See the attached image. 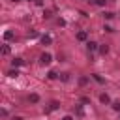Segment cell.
Wrapping results in <instances>:
<instances>
[{
	"label": "cell",
	"mask_w": 120,
	"mask_h": 120,
	"mask_svg": "<svg viewBox=\"0 0 120 120\" xmlns=\"http://www.w3.org/2000/svg\"><path fill=\"white\" fill-rule=\"evenodd\" d=\"M39 62H41L43 66H49V64L52 62V54H51V52H41V56H39Z\"/></svg>",
	"instance_id": "6da1fadb"
},
{
	"label": "cell",
	"mask_w": 120,
	"mask_h": 120,
	"mask_svg": "<svg viewBox=\"0 0 120 120\" xmlns=\"http://www.w3.org/2000/svg\"><path fill=\"white\" fill-rule=\"evenodd\" d=\"M86 49H88V52L92 54V52H96V51L99 49V45H98L96 41H86Z\"/></svg>",
	"instance_id": "7a4b0ae2"
},
{
	"label": "cell",
	"mask_w": 120,
	"mask_h": 120,
	"mask_svg": "<svg viewBox=\"0 0 120 120\" xmlns=\"http://www.w3.org/2000/svg\"><path fill=\"white\" fill-rule=\"evenodd\" d=\"M39 39H41V43H43V45H51V43H52V38H51L49 34H43Z\"/></svg>",
	"instance_id": "3957f363"
},
{
	"label": "cell",
	"mask_w": 120,
	"mask_h": 120,
	"mask_svg": "<svg viewBox=\"0 0 120 120\" xmlns=\"http://www.w3.org/2000/svg\"><path fill=\"white\" fill-rule=\"evenodd\" d=\"M99 101H101L103 105H109V103H111V98H109V94H105V92H103V94L99 96Z\"/></svg>",
	"instance_id": "277c9868"
},
{
	"label": "cell",
	"mask_w": 120,
	"mask_h": 120,
	"mask_svg": "<svg viewBox=\"0 0 120 120\" xmlns=\"http://www.w3.org/2000/svg\"><path fill=\"white\" fill-rule=\"evenodd\" d=\"M77 39H79V41H86V39H88V34H86L84 30H81V32H77Z\"/></svg>",
	"instance_id": "5b68a950"
},
{
	"label": "cell",
	"mask_w": 120,
	"mask_h": 120,
	"mask_svg": "<svg viewBox=\"0 0 120 120\" xmlns=\"http://www.w3.org/2000/svg\"><path fill=\"white\" fill-rule=\"evenodd\" d=\"M22 64H24V60H22V58H19V56L11 60V66H13V68H19V66H22Z\"/></svg>",
	"instance_id": "8992f818"
},
{
	"label": "cell",
	"mask_w": 120,
	"mask_h": 120,
	"mask_svg": "<svg viewBox=\"0 0 120 120\" xmlns=\"http://www.w3.org/2000/svg\"><path fill=\"white\" fill-rule=\"evenodd\" d=\"M19 75H21L19 69H9V71H8V77H9V79H17Z\"/></svg>",
	"instance_id": "52a82bcc"
},
{
	"label": "cell",
	"mask_w": 120,
	"mask_h": 120,
	"mask_svg": "<svg viewBox=\"0 0 120 120\" xmlns=\"http://www.w3.org/2000/svg\"><path fill=\"white\" fill-rule=\"evenodd\" d=\"M28 101H30V103H39V96H38V94H30V96H28Z\"/></svg>",
	"instance_id": "ba28073f"
},
{
	"label": "cell",
	"mask_w": 120,
	"mask_h": 120,
	"mask_svg": "<svg viewBox=\"0 0 120 120\" xmlns=\"http://www.w3.org/2000/svg\"><path fill=\"white\" fill-rule=\"evenodd\" d=\"M98 51H99V54H103V56H105V54L109 52V45H99V49H98Z\"/></svg>",
	"instance_id": "9c48e42d"
},
{
	"label": "cell",
	"mask_w": 120,
	"mask_h": 120,
	"mask_svg": "<svg viewBox=\"0 0 120 120\" xmlns=\"http://www.w3.org/2000/svg\"><path fill=\"white\" fill-rule=\"evenodd\" d=\"M4 39H6V41L13 39V32H11V30H6V32H4Z\"/></svg>",
	"instance_id": "30bf717a"
},
{
	"label": "cell",
	"mask_w": 120,
	"mask_h": 120,
	"mask_svg": "<svg viewBox=\"0 0 120 120\" xmlns=\"http://www.w3.org/2000/svg\"><path fill=\"white\" fill-rule=\"evenodd\" d=\"M92 77H94V81H98V82H99V84H105V79H103V77H99V75H98V73H94V75H92Z\"/></svg>",
	"instance_id": "8fae6325"
},
{
	"label": "cell",
	"mask_w": 120,
	"mask_h": 120,
	"mask_svg": "<svg viewBox=\"0 0 120 120\" xmlns=\"http://www.w3.org/2000/svg\"><path fill=\"white\" fill-rule=\"evenodd\" d=\"M58 107H60V103H58V101H51V105H49V111H56Z\"/></svg>",
	"instance_id": "7c38bea8"
},
{
	"label": "cell",
	"mask_w": 120,
	"mask_h": 120,
	"mask_svg": "<svg viewBox=\"0 0 120 120\" xmlns=\"http://www.w3.org/2000/svg\"><path fill=\"white\" fill-rule=\"evenodd\" d=\"M9 52H11V49H9V45H4V47H2V54H4V56H8Z\"/></svg>",
	"instance_id": "4fadbf2b"
},
{
	"label": "cell",
	"mask_w": 120,
	"mask_h": 120,
	"mask_svg": "<svg viewBox=\"0 0 120 120\" xmlns=\"http://www.w3.org/2000/svg\"><path fill=\"white\" fill-rule=\"evenodd\" d=\"M56 77H58V73H56V71H49V73H47V79H51V81H54Z\"/></svg>",
	"instance_id": "5bb4252c"
},
{
	"label": "cell",
	"mask_w": 120,
	"mask_h": 120,
	"mask_svg": "<svg viewBox=\"0 0 120 120\" xmlns=\"http://www.w3.org/2000/svg\"><path fill=\"white\" fill-rule=\"evenodd\" d=\"M88 2H92V4H96V6H105V4H107V0H88Z\"/></svg>",
	"instance_id": "9a60e30c"
},
{
	"label": "cell",
	"mask_w": 120,
	"mask_h": 120,
	"mask_svg": "<svg viewBox=\"0 0 120 120\" xmlns=\"http://www.w3.org/2000/svg\"><path fill=\"white\" fill-rule=\"evenodd\" d=\"M103 17H105L107 21H111V19L114 17V13H111V11H103Z\"/></svg>",
	"instance_id": "2e32d148"
},
{
	"label": "cell",
	"mask_w": 120,
	"mask_h": 120,
	"mask_svg": "<svg viewBox=\"0 0 120 120\" xmlns=\"http://www.w3.org/2000/svg\"><path fill=\"white\" fill-rule=\"evenodd\" d=\"M86 82H88V77H81V79H79V84H81V86H84Z\"/></svg>",
	"instance_id": "e0dca14e"
},
{
	"label": "cell",
	"mask_w": 120,
	"mask_h": 120,
	"mask_svg": "<svg viewBox=\"0 0 120 120\" xmlns=\"http://www.w3.org/2000/svg\"><path fill=\"white\" fill-rule=\"evenodd\" d=\"M111 105H112V109H114V111H120V101H112Z\"/></svg>",
	"instance_id": "ac0fdd59"
},
{
	"label": "cell",
	"mask_w": 120,
	"mask_h": 120,
	"mask_svg": "<svg viewBox=\"0 0 120 120\" xmlns=\"http://www.w3.org/2000/svg\"><path fill=\"white\" fill-rule=\"evenodd\" d=\"M60 79H62L64 82H66V81H69V73H62V75H60Z\"/></svg>",
	"instance_id": "d6986e66"
},
{
	"label": "cell",
	"mask_w": 120,
	"mask_h": 120,
	"mask_svg": "<svg viewBox=\"0 0 120 120\" xmlns=\"http://www.w3.org/2000/svg\"><path fill=\"white\" fill-rule=\"evenodd\" d=\"M51 15H52V13H51V11H49V9H45V11H43V17H45V19H49V17H51Z\"/></svg>",
	"instance_id": "ffe728a7"
},
{
	"label": "cell",
	"mask_w": 120,
	"mask_h": 120,
	"mask_svg": "<svg viewBox=\"0 0 120 120\" xmlns=\"http://www.w3.org/2000/svg\"><path fill=\"white\" fill-rule=\"evenodd\" d=\"M103 30H105V32H112V28H111L109 24H105V26H103Z\"/></svg>",
	"instance_id": "44dd1931"
},
{
	"label": "cell",
	"mask_w": 120,
	"mask_h": 120,
	"mask_svg": "<svg viewBox=\"0 0 120 120\" xmlns=\"http://www.w3.org/2000/svg\"><path fill=\"white\" fill-rule=\"evenodd\" d=\"M11 120H24V118H22V116H13Z\"/></svg>",
	"instance_id": "7402d4cb"
},
{
	"label": "cell",
	"mask_w": 120,
	"mask_h": 120,
	"mask_svg": "<svg viewBox=\"0 0 120 120\" xmlns=\"http://www.w3.org/2000/svg\"><path fill=\"white\" fill-rule=\"evenodd\" d=\"M62 120H73V116H69V114H68V116H64Z\"/></svg>",
	"instance_id": "603a6c76"
},
{
	"label": "cell",
	"mask_w": 120,
	"mask_h": 120,
	"mask_svg": "<svg viewBox=\"0 0 120 120\" xmlns=\"http://www.w3.org/2000/svg\"><path fill=\"white\" fill-rule=\"evenodd\" d=\"M11 2H21V0H11Z\"/></svg>",
	"instance_id": "cb8c5ba5"
},
{
	"label": "cell",
	"mask_w": 120,
	"mask_h": 120,
	"mask_svg": "<svg viewBox=\"0 0 120 120\" xmlns=\"http://www.w3.org/2000/svg\"><path fill=\"white\" fill-rule=\"evenodd\" d=\"M28 2H32V0H28Z\"/></svg>",
	"instance_id": "d4e9b609"
}]
</instances>
